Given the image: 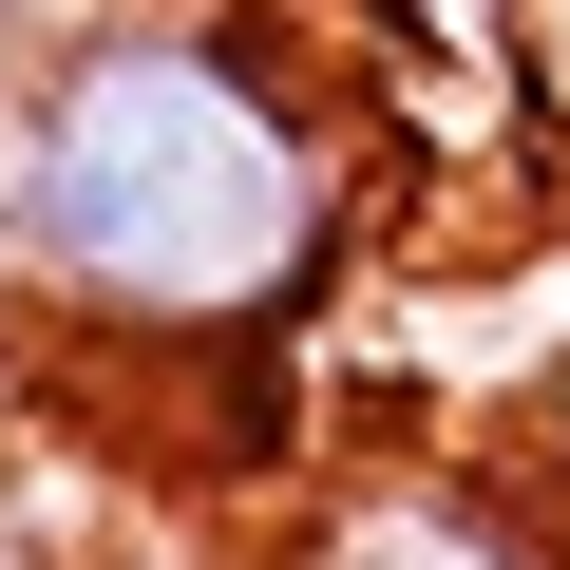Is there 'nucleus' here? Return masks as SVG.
I'll use <instances>...</instances> for the list:
<instances>
[{"label": "nucleus", "instance_id": "1", "mask_svg": "<svg viewBox=\"0 0 570 570\" xmlns=\"http://www.w3.org/2000/svg\"><path fill=\"white\" fill-rule=\"evenodd\" d=\"M362 190L305 0H58L0 58V305L58 362H266L362 266Z\"/></svg>", "mask_w": 570, "mask_h": 570}, {"label": "nucleus", "instance_id": "2", "mask_svg": "<svg viewBox=\"0 0 570 570\" xmlns=\"http://www.w3.org/2000/svg\"><path fill=\"white\" fill-rule=\"evenodd\" d=\"M247 570H570V513L456 438H400V456H343L266 513Z\"/></svg>", "mask_w": 570, "mask_h": 570}]
</instances>
